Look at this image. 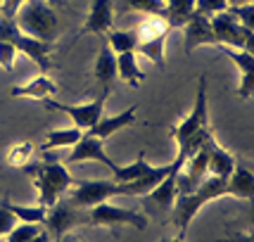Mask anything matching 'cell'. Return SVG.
Segmentation results:
<instances>
[{
    "label": "cell",
    "mask_w": 254,
    "mask_h": 242,
    "mask_svg": "<svg viewBox=\"0 0 254 242\" xmlns=\"http://www.w3.org/2000/svg\"><path fill=\"white\" fill-rule=\"evenodd\" d=\"M166 2L164 0H117L114 12L126 14V12H140V14H162L164 17Z\"/></svg>",
    "instance_id": "obj_25"
},
{
    "label": "cell",
    "mask_w": 254,
    "mask_h": 242,
    "mask_svg": "<svg viewBox=\"0 0 254 242\" xmlns=\"http://www.w3.org/2000/svg\"><path fill=\"white\" fill-rule=\"evenodd\" d=\"M228 12L243 24L245 29L254 31V2H247V5H231Z\"/></svg>",
    "instance_id": "obj_32"
},
{
    "label": "cell",
    "mask_w": 254,
    "mask_h": 242,
    "mask_svg": "<svg viewBox=\"0 0 254 242\" xmlns=\"http://www.w3.org/2000/svg\"><path fill=\"white\" fill-rule=\"evenodd\" d=\"M19 55V50L10 43V41H0V66L5 71H12L14 69V60Z\"/></svg>",
    "instance_id": "obj_34"
},
{
    "label": "cell",
    "mask_w": 254,
    "mask_h": 242,
    "mask_svg": "<svg viewBox=\"0 0 254 242\" xmlns=\"http://www.w3.org/2000/svg\"><path fill=\"white\" fill-rule=\"evenodd\" d=\"M105 98H107V93H102L100 98L90 100V102H83V105H66V102H60L55 98H45L41 102H43L45 107H50V110L64 112L66 117L74 121V126H78L81 131H90L105 117Z\"/></svg>",
    "instance_id": "obj_5"
},
{
    "label": "cell",
    "mask_w": 254,
    "mask_h": 242,
    "mask_svg": "<svg viewBox=\"0 0 254 242\" xmlns=\"http://www.w3.org/2000/svg\"><path fill=\"white\" fill-rule=\"evenodd\" d=\"M226 195H228V181L221 176H211V174H207V178L192 192H176L171 214H174V226L178 228V233L186 235L190 221L195 219V214L204 204H209V202L219 197H226Z\"/></svg>",
    "instance_id": "obj_1"
},
{
    "label": "cell",
    "mask_w": 254,
    "mask_h": 242,
    "mask_svg": "<svg viewBox=\"0 0 254 242\" xmlns=\"http://www.w3.org/2000/svg\"><path fill=\"white\" fill-rule=\"evenodd\" d=\"M117 78L126 81L133 88H140V83L147 78V74L140 69L135 53H122V55H117Z\"/></svg>",
    "instance_id": "obj_20"
},
{
    "label": "cell",
    "mask_w": 254,
    "mask_h": 242,
    "mask_svg": "<svg viewBox=\"0 0 254 242\" xmlns=\"http://www.w3.org/2000/svg\"><path fill=\"white\" fill-rule=\"evenodd\" d=\"M83 131L78 126H66V128H53L48 133V138L41 145V152H50V150H57V147H74V145L81 140Z\"/></svg>",
    "instance_id": "obj_23"
},
{
    "label": "cell",
    "mask_w": 254,
    "mask_h": 242,
    "mask_svg": "<svg viewBox=\"0 0 254 242\" xmlns=\"http://www.w3.org/2000/svg\"><path fill=\"white\" fill-rule=\"evenodd\" d=\"M204 128H209V112H207V76H199L195 107H192V112H190L178 126L171 128V135L176 138L178 147H183L195 133L204 131Z\"/></svg>",
    "instance_id": "obj_7"
},
{
    "label": "cell",
    "mask_w": 254,
    "mask_h": 242,
    "mask_svg": "<svg viewBox=\"0 0 254 242\" xmlns=\"http://www.w3.org/2000/svg\"><path fill=\"white\" fill-rule=\"evenodd\" d=\"M0 41H10L19 53H24L26 57H31L36 64L41 66L43 71H48L53 66V60H50V50H53V43L48 41H38L33 36H26V33L19 31V26L14 24V19H5L0 17Z\"/></svg>",
    "instance_id": "obj_4"
},
{
    "label": "cell",
    "mask_w": 254,
    "mask_h": 242,
    "mask_svg": "<svg viewBox=\"0 0 254 242\" xmlns=\"http://www.w3.org/2000/svg\"><path fill=\"white\" fill-rule=\"evenodd\" d=\"M60 88L53 78L48 74H41V76L31 78L29 83L24 86H12L10 88V95L12 98H31V100H45V98H55Z\"/></svg>",
    "instance_id": "obj_16"
},
{
    "label": "cell",
    "mask_w": 254,
    "mask_h": 242,
    "mask_svg": "<svg viewBox=\"0 0 254 242\" xmlns=\"http://www.w3.org/2000/svg\"><path fill=\"white\" fill-rule=\"evenodd\" d=\"M33 152H36V147H33L29 140H19V143H14L7 147L5 164L10 166V169H26V166L31 164Z\"/></svg>",
    "instance_id": "obj_27"
},
{
    "label": "cell",
    "mask_w": 254,
    "mask_h": 242,
    "mask_svg": "<svg viewBox=\"0 0 254 242\" xmlns=\"http://www.w3.org/2000/svg\"><path fill=\"white\" fill-rule=\"evenodd\" d=\"M214 48H219V53L231 57L233 62H235V66L243 71L240 86H238V98L250 100L254 95V55L245 53L240 48H228V45H214Z\"/></svg>",
    "instance_id": "obj_13"
},
{
    "label": "cell",
    "mask_w": 254,
    "mask_h": 242,
    "mask_svg": "<svg viewBox=\"0 0 254 242\" xmlns=\"http://www.w3.org/2000/svg\"><path fill=\"white\" fill-rule=\"evenodd\" d=\"M17 223H19V219L14 216V211L7 207V202H2L0 204V238H5Z\"/></svg>",
    "instance_id": "obj_35"
},
{
    "label": "cell",
    "mask_w": 254,
    "mask_h": 242,
    "mask_svg": "<svg viewBox=\"0 0 254 242\" xmlns=\"http://www.w3.org/2000/svg\"><path fill=\"white\" fill-rule=\"evenodd\" d=\"M78 221H81V216H78L76 207H71L66 199H64V202L60 199L57 204H53L50 209L45 211L43 228L50 233V238L55 240V238H62V235H66V233L76 226Z\"/></svg>",
    "instance_id": "obj_11"
},
{
    "label": "cell",
    "mask_w": 254,
    "mask_h": 242,
    "mask_svg": "<svg viewBox=\"0 0 254 242\" xmlns=\"http://www.w3.org/2000/svg\"><path fill=\"white\" fill-rule=\"evenodd\" d=\"M29 242H53V238H50V233L45 231V228H41V231L36 233V235H33Z\"/></svg>",
    "instance_id": "obj_37"
},
{
    "label": "cell",
    "mask_w": 254,
    "mask_h": 242,
    "mask_svg": "<svg viewBox=\"0 0 254 242\" xmlns=\"http://www.w3.org/2000/svg\"><path fill=\"white\" fill-rule=\"evenodd\" d=\"M41 228H43V223H26V221H22V223H17L5 238H7V242H29Z\"/></svg>",
    "instance_id": "obj_31"
},
{
    "label": "cell",
    "mask_w": 254,
    "mask_h": 242,
    "mask_svg": "<svg viewBox=\"0 0 254 242\" xmlns=\"http://www.w3.org/2000/svg\"><path fill=\"white\" fill-rule=\"evenodd\" d=\"M78 162H98V164H102L107 171H112V169L117 166V162L105 152L102 140L95 138V135L88 131H83L81 140L71 147V154L66 157V164H78Z\"/></svg>",
    "instance_id": "obj_10"
},
{
    "label": "cell",
    "mask_w": 254,
    "mask_h": 242,
    "mask_svg": "<svg viewBox=\"0 0 254 242\" xmlns=\"http://www.w3.org/2000/svg\"><path fill=\"white\" fill-rule=\"evenodd\" d=\"M164 45H166V36H159V38H152V41H143V43L135 45V55L147 57L152 64L164 69Z\"/></svg>",
    "instance_id": "obj_29"
},
{
    "label": "cell",
    "mask_w": 254,
    "mask_h": 242,
    "mask_svg": "<svg viewBox=\"0 0 254 242\" xmlns=\"http://www.w3.org/2000/svg\"><path fill=\"white\" fill-rule=\"evenodd\" d=\"M233 169H235V157L228 150H223L221 145L216 143V138L209 143V174L211 176H221V178H231Z\"/></svg>",
    "instance_id": "obj_22"
},
{
    "label": "cell",
    "mask_w": 254,
    "mask_h": 242,
    "mask_svg": "<svg viewBox=\"0 0 254 242\" xmlns=\"http://www.w3.org/2000/svg\"><path fill=\"white\" fill-rule=\"evenodd\" d=\"M169 31H171V26L166 24V19L162 17V14H145V19L135 26L138 43L152 41V38H159V36H166Z\"/></svg>",
    "instance_id": "obj_26"
},
{
    "label": "cell",
    "mask_w": 254,
    "mask_h": 242,
    "mask_svg": "<svg viewBox=\"0 0 254 242\" xmlns=\"http://www.w3.org/2000/svg\"><path fill=\"white\" fill-rule=\"evenodd\" d=\"M174 169V162H169V164H162V166H152L143 178H138V181H133V183H122V195H147L152 187H157L162 183V178L169 174Z\"/></svg>",
    "instance_id": "obj_18"
},
{
    "label": "cell",
    "mask_w": 254,
    "mask_h": 242,
    "mask_svg": "<svg viewBox=\"0 0 254 242\" xmlns=\"http://www.w3.org/2000/svg\"><path fill=\"white\" fill-rule=\"evenodd\" d=\"M135 114H138V107L133 105V107H128V110H124L122 114H114V117H102V119H100L88 133H93V135H95V138H100V140H105V138L114 135L117 131H122V128H126V126H131L133 121H135Z\"/></svg>",
    "instance_id": "obj_19"
},
{
    "label": "cell",
    "mask_w": 254,
    "mask_h": 242,
    "mask_svg": "<svg viewBox=\"0 0 254 242\" xmlns=\"http://www.w3.org/2000/svg\"><path fill=\"white\" fill-rule=\"evenodd\" d=\"M107 45L114 50V55H122V53H135L138 33H135V29H128V31H110L107 33Z\"/></svg>",
    "instance_id": "obj_28"
},
{
    "label": "cell",
    "mask_w": 254,
    "mask_h": 242,
    "mask_svg": "<svg viewBox=\"0 0 254 242\" xmlns=\"http://www.w3.org/2000/svg\"><path fill=\"white\" fill-rule=\"evenodd\" d=\"M247 2H254V0H231V5H247Z\"/></svg>",
    "instance_id": "obj_41"
},
{
    "label": "cell",
    "mask_w": 254,
    "mask_h": 242,
    "mask_svg": "<svg viewBox=\"0 0 254 242\" xmlns=\"http://www.w3.org/2000/svg\"><path fill=\"white\" fill-rule=\"evenodd\" d=\"M211 31L216 36V45H228V48H240L243 50L245 26L228 10L211 17Z\"/></svg>",
    "instance_id": "obj_12"
},
{
    "label": "cell",
    "mask_w": 254,
    "mask_h": 242,
    "mask_svg": "<svg viewBox=\"0 0 254 242\" xmlns=\"http://www.w3.org/2000/svg\"><path fill=\"white\" fill-rule=\"evenodd\" d=\"M231 7V0H195V12L214 17L219 12H226Z\"/></svg>",
    "instance_id": "obj_33"
},
{
    "label": "cell",
    "mask_w": 254,
    "mask_h": 242,
    "mask_svg": "<svg viewBox=\"0 0 254 242\" xmlns=\"http://www.w3.org/2000/svg\"><path fill=\"white\" fill-rule=\"evenodd\" d=\"M14 24L19 26L22 33L33 36L38 41H48V43H53L60 33L57 14L53 10V5H48L45 0H26L17 12Z\"/></svg>",
    "instance_id": "obj_2"
},
{
    "label": "cell",
    "mask_w": 254,
    "mask_h": 242,
    "mask_svg": "<svg viewBox=\"0 0 254 242\" xmlns=\"http://www.w3.org/2000/svg\"><path fill=\"white\" fill-rule=\"evenodd\" d=\"M7 202V199H5ZM7 207L14 211V216L19 221H26V223H43L45 219V207L43 204H36V207H22V204H14V202H7Z\"/></svg>",
    "instance_id": "obj_30"
},
{
    "label": "cell",
    "mask_w": 254,
    "mask_h": 242,
    "mask_svg": "<svg viewBox=\"0 0 254 242\" xmlns=\"http://www.w3.org/2000/svg\"><path fill=\"white\" fill-rule=\"evenodd\" d=\"M24 2H26V0H0V17H5V19H14Z\"/></svg>",
    "instance_id": "obj_36"
},
{
    "label": "cell",
    "mask_w": 254,
    "mask_h": 242,
    "mask_svg": "<svg viewBox=\"0 0 254 242\" xmlns=\"http://www.w3.org/2000/svg\"><path fill=\"white\" fill-rule=\"evenodd\" d=\"M112 24H114V0H93L81 36L83 33H98V36L110 33Z\"/></svg>",
    "instance_id": "obj_15"
},
{
    "label": "cell",
    "mask_w": 254,
    "mask_h": 242,
    "mask_svg": "<svg viewBox=\"0 0 254 242\" xmlns=\"http://www.w3.org/2000/svg\"><path fill=\"white\" fill-rule=\"evenodd\" d=\"M231 242H254V233H240V235H235Z\"/></svg>",
    "instance_id": "obj_38"
},
{
    "label": "cell",
    "mask_w": 254,
    "mask_h": 242,
    "mask_svg": "<svg viewBox=\"0 0 254 242\" xmlns=\"http://www.w3.org/2000/svg\"><path fill=\"white\" fill-rule=\"evenodd\" d=\"M228 195L238 199H254V174L247 166H238L233 169L231 178H228Z\"/></svg>",
    "instance_id": "obj_21"
},
{
    "label": "cell",
    "mask_w": 254,
    "mask_h": 242,
    "mask_svg": "<svg viewBox=\"0 0 254 242\" xmlns=\"http://www.w3.org/2000/svg\"><path fill=\"white\" fill-rule=\"evenodd\" d=\"M186 53H192L195 48L202 45H216V36L211 31V17L192 12L188 22H186Z\"/></svg>",
    "instance_id": "obj_14"
},
{
    "label": "cell",
    "mask_w": 254,
    "mask_h": 242,
    "mask_svg": "<svg viewBox=\"0 0 254 242\" xmlns=\"http://www.w3.org/2000/svg\"><path fill=\"white\" fill-rule=\"evenodd\" d=\"M152 169V164L145 159L143 154L138 157V159H133L131 164L126 166H114L110 174H112V181H117V183H133V181H138V178H143L147 171Z\"/></svg>",
    "instance_id": "obj_24"
},
{
    "label": "cell",
    "mask_w": 254,
    "mask_h": 242,
    "mask_svg": "<svg viewBox=\"0 0 254 242\" xmlns=\"http://www.w3.org/2000/svg\"><path fill=\"white\" fill-rule=\"evenodd\" d=\"M250 221H252V226H254V199H252V214H250Z\"/></svg>",
    "instance_id": "obj_43"
},
{
    "label": "cell",
    "mask_w": 254,
    "mask_h": 242,
    "mask_svg": "<svg viewBox=\"0 0 254 242\" xmlns=\"http://www.w3.org/2000/svg\"><path fill=\"white\" fill-rule=\"evenodd\" d=\"M53 242H81V240H76V238H71V235H62V238H55Z\"/></svg>",
    "instance_id": "obj_39"
},
{
    "label": "cell",
    "mask_w": 254,
    "mask_h": 242,
    "mask_svg": "<svg viewBox=\"0 0 254 242\" xmlns=\"http://www.w3.org/2000/svg\"><path fill=\"white\" fill-rule=\"evenodd\" d=\"M93 76L102 86V93H107L112 88V83L117 81V55L110 45H102L95 60V69H93Z\"/></svg>",
    "instance_id": "obj_17"
},
{
    "label": "cell",
    "mask_w": 254,
    "mask_h": 242,
    "mask_svg": "<svg viewBox=\"0 0 254 242\" xmlns=\"http://www.w3.org/2000/svg\"><path fill=\"white\" fill-rule=\"evenodd\" d=\"M33 185L38 192V204L50 209L53 204H57L62 199L66 190L74 185V178L66 171L64 164L50 162V164H41L33 169Z\"/></svg>",
    "instance_id": "obj_3"
},
{
    "label": "cell",
    "mask_w": 254,
    "mask_h": 242,
    "mask_svg": "<svg viewBox=\"0 0 254 242\" xmlns=\"http://www.w3.org/2000/svg\"><path fill=\"white\" fill-rule=\"evenodd\" d=\"M181 162L174 159V169L162 178V183L157 187H152L147 195H143V204L145 209L157 211V214H164V211H171L174 207V199H176V181H178V171H181Z\"/></svg>",
    "instance_id": "obj_9"
},
{
    "label": "cell",
    "mask_w": 254,
    "mask_h": 242,
    "mask_svg": "<svg viewBox=\"0 0 254 242\" xmlns=\"http://www.w3.org/2000/svg\"><path fill=\"white\" fill-rule=\"evenodd\" d=\"M122 195V183L117 181H74V190L69 192L66 202L76 209L95 207L100 202H107L110 197Z\"/></svg>",
    "instance_id": "obj_6"
},
{
    "label": "cell",
    "mask_w": 254,
    "mask_h": 242,
    "mask_svg": "<svg viewBox=\"0 0 254 242\" xmlns=\"http://www.w3.org/2000/svg\"><path fill=\"white\" fill-rule=\"evenodd\" d=\"M45 2H48V5H62L64 0H45Z\"/></svg>",
    "instance_id": "obj_42"
},
{
    "label": "cell",
    "mask_w": 254,
    "mask_h": 242,
    "mask_svg": "<svg viewBox=\"0 0 254 242\" xmlns=\"http://www.w3.org/2000/svg\"><path fill=\"white\" fill-rule=\"evenodd\" d=\"M88 223L90 226H117V223H128L133 228L143 231L145 226H147V216L140 214V211L126 209V207H117V204H112L110 199H107V202H100L95 207H90Z\"/></svg>",
    "instance_id": "obj_8"
},
{
    "label": "cell",
    "mask_w": 254,
    "mask_h": 242,
    "mask_svg": "<svg viewBox=\"0 0 254 242\" xmlns=\"http://www.w3.org/2000/svg\"><path fill=\"white\" fill-rule=\"evenodd\" d=\"M164 242H186V235H181V233H178L176 238H171V240H164Z\"/></svg>",
    "instance_id": "obj_40"
}]
</instances>
